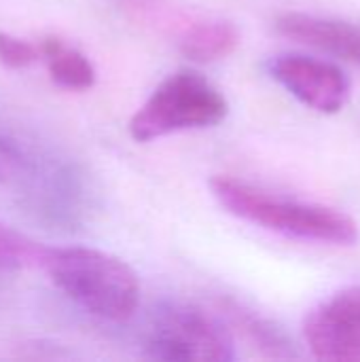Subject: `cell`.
I'll list each match as a JSON object with an SVG mask.
<instances>
[{
    "label": "cell",
    "instance_id": "1",
    "mask_svg": "<svg viewBox=\"0 0 360 362\" xmlns=\"http://www.w3.org/2000/svg\"><path fill=\"white\" fill-rule=\"evenodd\" d=\"M42 267L53 284L91 316L125 322L138 310V276L119 257L83 246L47 248Z\"/></svg>",
    "mask_w": 360,
    "mask_h": 362
},
{
    "label": "cell",
    "instance_id": "7",
    "mask_svg": "<svg viewBox=\"0 0 360 362\" xmlns=\"http://www.w3.org/2000/svg\"><path fill=\"white\" fill-rule=\"evenodd\" d=\"M274 25L284 38L314 47L316 51H323L360 68L359 23L306 13H284L276 19Z\"/></svg>",
    "mask_w": 360,
    "mask_h": 362
},
{
    "label": "cell",
    "instance_id": "11",
    "mask_svg": "<svg viewBox=\"0 0 360 362\" xmlns=\"http://www.w3.org/2000/svg\"><path fill=\"white\" fill-rule=\"evenodd\" d=\"M40 55V47H34L23 38L0 32V62L6 64L8 68H25Z\"/></svg>",
    "mask_w": 360,
    "mask_h": 362
},
{
    "label": "cell",
    "instance_id": "4",
    "mask_svg": "<svg viewBox=\"0 0 360 362\" xmlns=\"http://www.w3.org/2000/svg\"><path fill=\"white\" fill-rule=\"evenodd\" d=\"M149 358L163 362H231L236 346L229 331L202 310L163 308L146 335Z\"/></svg>",
    "mask_w": 360,
    "mask_h": 362
},
{
    "label": "cell",
    "instance_id": "5",
    "mask_svg": "<svg viewBox=\"0 0 360 362\" xmlns=\"http://www.w3.org/2000/svg\"><path fill=\"white\" fill-rule=\"evenodd\" d=\"M303 337L314 358L360 362V286H350L310 312Z\"/></svg>",
    "mask_w": 360,
    "mask_h": 362
},
{
    "label": "cell",
    "instance_id": "10",
    "mask_svg": "<svg viewBox=\"0 0 360 362\" xmlns=\"http://www.w3.org/2000/svg\"><path fill=\"white\" fill-rule=\"evenodd\" d=\"M45 255L47 248L0 223V274H11L34 265L42 267Z\"/></svg>",
    "mask_w": 360,
    "mask_h": 362
},
{
    "label": "cell",
    "instance_id": "8",
    "mask_svg": "<svg viewBox=\"0 0 360 362\" xmlns=\"http://www.w3.org/2000/svg\"><path fill=\"white\" fill-rule=\"evenodd\" d=\"M240 32L225 19H185L176 30V45L185 57L199 64L219 62L236 51Z\"/></svg>",
    "mask_w": 360,
    "mask_h": 362
},
{
    "label": "cell",
    "instance_id": "6",
    "mask_svg": "<svg viewBox=\"0 0 360 362\" xmlns=\"http://www.w3.org/2000/svg\"><path fill=\"white\" fill-rule=\"evenodd\" d=\"M269 74L301 104L316 112L335 115L348 104L350 78L339 66L327 59L282 53L269 62Z\"/></svg>",
    "mask_w": 360,
    "mask_h": 362
},
{
    "label": "cell",
    "instance_id": "9",
    "mask_svg": "<svg viewBox=\"0 0 360 362\" xmlns=\"http://www.w3.org/2000/svg\"><path fill=\"white\" fill-rule=\"evenodd\" d=\"M40 53L47 59V68L51 78L72 91L91 89L95 83V68L85 53L66 45L59 38H47L40 45Z\"/></svg>",
    "mask_w": 360,
    "mask_h": 362
},
{
    "label": "cell",
    "instance_id": "2",
    "mask_svg": "<svg viewBox=\"0 0 360 362\" xmlns=\"http://www.w3.org/2000/svg\"><path fill=\"white\" fill-rule=\"evenodd\" d=\"M210 189L227 212L263 229L337 246H350L359 240L356 221L342 210L278 197L231 176H214Z\"/></svg>",
    "mask_w": 360,
    "mask_h": 362
},
{
    "label": "cell",
    "instance_id": "3",
    "mask_svg": "<svg viewBox=\"0 0 360 362\" xmlns=\"http://www.w3.org/2000/svg\"><path fill=\"white\" fill-rule=\"evenodd\" d=\"M227 112V98L206 76L178 70L163 78L129 119V136L136 142H151L185 129L214 127Z\"/></svg>",
    "mask_w": 360,
    "mask_h": 362
}]
</instances>
